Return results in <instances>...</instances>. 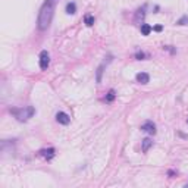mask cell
<instances>
[{
    "mask_svg": "<svg viewBox=\"0 0 188 188\" xmlns=\"http://www.w3.org/2000/svg\"><path fill=\"white\" fill-rule=\"evenodd\" d=\"M54 3L56 0H46V3L43 4L41 10H40V15H38V28L41 31L47 29L50 22H51V18H53V10H54Z\"/></svg>",
    "mask_w": 188,
    "mask_h": 188,
    "instance_id": "obj_1",
    "label": "cell"
},
{
    "mask_svg": "<svg viewBox=\"0 0 188 188\" xmlns=\"http://www.w3.org/2000/svg\"><path fill=\"white\" fill-rule=\"evenodd\" d=\"M10 113L15 115V118L19 122H25L29 118H32V115L35 113L32 106H26V107H21V109H10Z\"/></svg>",
    "mask_w": 188,
    "mask_h": 188,
    "instance_id": "obj_2",
    "label": "cell"
},
{
    "mask_svg": "<svg viewBox=\"0 0 188 188\" xmlns=\"http://www.w3.org/2000/svg\"><path fill=\"white\" fill-rule=\"evenodd\" d=\"M49 63H50V56H49V53L46 50H43L40 53V68L44 71V69L49 68Z\"/></svg>",
    "mask_w": 188,
    "mask_h": 188,
    "instance_id": "obj_3",
    "label": "cell"
},
{
    "mask_svg": "<svg viewBox=\"0 0 188 188\" xmlns=\"http://www.w3.org/2000/svg\"><path fill=\"white\" fill-rule=\"evenodd\" d=\"M141 131H144V132H147L150 135H154L156 134V125L152 121H147V122H144L141 125Z\"/></svg>",
    "mask_w": 188,
    "mask_h": 188,
    "instance_id": "obj_4",
    "label": "cell"
},
{
    "mask_svg": "<svg viewBox=\"0 0 188 188\" xmlns=\"http://www.w3.org/2000/svg\"><path fill=\"white\" fill-rule=\"evenodd\" d=\"M56 121H57L59 124H62V125H68V124L71 122V118H69V115L65 113V112H57V113H56Z\"/></svg>",
    "mask_w": 188,
    "mask_h": 188,
    "instance_id": "obj_5",
    "label": "cell"
},
{
    "mask_svg": "<svg viewBox=\"0 0 188 188\" xmlns=\"http://www.w3.org/2000/svg\"><path fill=\"white\" fill-rule=\"evenodd\" d=\"M40 156H43L44 159H47V160H50L53 156H54V149H43V150H40Z\"/></svg>",
    "mask_w": 188,
    "mask_h": 188,
    "instance_id": "obj_6",
    "label": "cell"
},
{
    "mask_svg": "<svg viewBox=\"0 0 188 188\" xmlns=\"http://www.w3.org/2000/svg\"><path fill=\"white\" fill-rule=\"evenodd\" d=\"M137 82H140V84H147L149 81H150V76H149V74H146V72H140V74H137Z\"/></svg>",
    "mask_w": 188,
    "mask_h": 188,
    "instance_id": "obj_7",
    "label": "cell"
},
{
    "mask_svg": "<svg viewBox=\"0 0 188 188\" xmlns=\"http://www.w3.org/2000/svg\"><path fill=\"white\" fill-rule=\"evenodd\" d=\"M152 144H153V141H152L150 138H144V140H143V152H144V153L149 152V149L152 147Z\"/></svg>",
    "mask_w": 188,
    "mask_h": 188,
    "instance_id": "obj_8",
    "label": "cell"
},
{
    "mask_svg": "<svg viewBox=\"0 0 188 188\" xmlns=\"http://www.w3.org/2000/svg\"><path fill=\"white\" fill-rule=\"evenodd\" d=\"M152 29H153V28H152L149 24H143V25H141V34H143V35H149V34L152 32Z\"/></svg>",
    "mask_w": 188,
    "mask_h": 188,
    "instance_id": "obj_9",
    "label": "cell"
},
{
    "mask_svg": "<svg viewBox=\"0 0 188 188\" xmlns=\"http://www.w3.org/2000/svg\"><path fill=\"white\" fill-rule=\"evenodd\" d=\"M75 12H76V6H75V3H68V4H66V13L74 15Z\"/></svg>",
    "mask_w": 188,
    "mask_h": 188,
    "instance_id": "obj_10",
    "label": "cell"
},
{
    "mask_svg": "<svg viewBox=\"0 0 188 188\" xmlns=\"http://www.w3.org/2000/svg\"><path fill=\"white\" fill-rule=\"evenodd\" d=\"M84 22H85V25L91 26V25L94 24V16H91V15H85V18H84Z\"/></svg>",
    "mask_w": 188,
    "mask_h": 188,
    "instance_id": "obj_11",
    "label": "cell"
},
{
    "mask_svg": "<svg viewBox=\"0 0 188 188\" xmlns=\"http://www.w3.org/2000/svg\"><path fill=\"white\" fill-rule=\"evenodd\" d=\"M115 96H116V94H115V91H113V90H110V91L107 93V96H106V102H113V100H115Z\"/></svg>",
    "mask_w": 188,
    "mask_h": 188,
    "instance_id": "obj_12",
    "label": "cell"
},
{
    "mask_svg": "<svg viewBox=\"0 0 188 188\" xmlns=\"http://www.w3.org/2000/svg\"><path fill=\"white\" fill-rule=\"evenodd\" d=\"M103 68H104V65H102V66L99 68V71H97V82L102 81V72H103Z\"/></svg>",
    "mask_w": 188,
    "mask_h": 188,
    "instance_id": "obj_13",
    "label": "cell"
},
{
    "mask_svg": "<svg viewBox=\"0 0 188 188\" xmlns=\"http://www.w3.org/2000/svg\"><path fill=\"white\" fill-rule=\"evenodd\" d=\"M188 24V16H182L179 21H178V25H185Z\"/></svg>",
    "mask_w": 188,
    "mask_h": 188,
    "instance_id": "obj_14",
    "label": "cell"
},
{
    "mask_svg": "<svg viewBox=\"0 0 188 188\" xmlns=\"http://www.w3.org/2000/svg\"><path fill=\"white\" fill-rule=\"evenodd\" d=\"M144 56H146V54H144L143 51H141V53H137V59H138V60H141V59H143Z\"/></svg>",
    "mask_w": 188,
    "mask_h": 188,
    "instance_id": "obj_15",
    "label": "cell"
},
{
    "mask_svg": "<svg viewBox=\"0 0 188 188\" xmlns=\"http://www.w3.org/2000/svg\"><path fill=\"white\" fill-rule=\"evenodd\" d=\"M154 29H156V31H162V26H160V25H157V26H156Z\"/></svg>",
    "mask_w": 188,
    "mask_h": 188,
    "instance_id": "obj_16",
    "label": "cell"
},
{
    "mask_svg": "<svg viewBox=\"0 0 188 188\" xmlns=\"http://www.w3.org/2000/svg\"><path fill=\"white\" fill-rule=\"evenodd\" d=\"M187 122H188V119H187Z\"/></svg>",
    "mask_w": 188,
    "mask_h": 188,
    "instance_id": "obj_17",
    "label": "cell"
}]
</instances>
